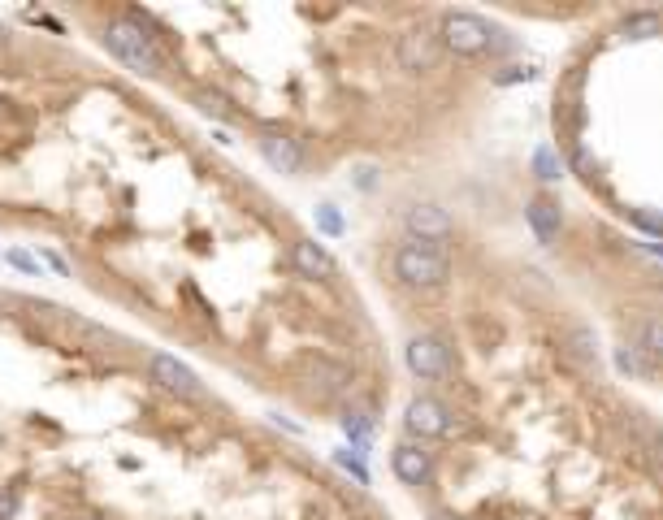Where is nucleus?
Masks as SVG:
<instances>
[{
  "label": "nucleus",
  "instance_id": "nucleus-12",
  "mask_svg": "<svg viewBox=\"0 0 663 520\" xmlns=\"http://www.w3.org/2000/svg\"><path fill=\"white\" fill-rule=\"evenodd\" d=\"M525 221H529V230L538 234L542 243H555L559 239V230H564V221H559V204L555 200H533L525 208Z\"/></svg>",
  "mask_w": 663,
  "mask_h": 520
},
{
  "label": "nucleus",
  "instance_id": "nucleus-14",
  "mask_svg": "<svg viewBox=\"0 0 663 520\" xmlns=\"http://www.w3.org/2000/svg\"><path fill=\"white\" fill-rule=\"evenodd\" d=\"M533 174H538L542 182H559V178H564V161H559V152L551 148V143L533 148Z\"/></svg>",
  "mask_w": 663,
  "mask_h": 520
},
{
  "label": "nucleus",
  "instance_id": "nucleus-24",
  "mask_svg": "<svg viewBox=\"0 0 663 520\" xmlns=\"http://www.w3.org/2000/svg\"><path fill=\"white\" fill-rule=\"evenodd\" d=\"M9 260H13V265H18V269H26V273H35V260H31V256H22V252H13Z\"/></svg>",
  "mask_w": 663,
  "mask_h": 520
},
{
  "label": "nucleus",
  "instance_id": "nucleus-20",
  "mask_svg": "<svg viewBox=\"0 0 663 520\" xmlns=\"http://www.w3.org/2000/svg\"><path fill=\"white\" fill-rule=\"evenodd\" d=\"M334 460H338V464H343V468H347V473H351V477H356V481H360V486H369V468H364V464H360V455H351V451H334Z\"/></svg>",
  "mask_w": 663,
  "mask_h": 520
},
{
  "label": "nucleus",
  "instance_id": "nucleus-23",
  "mask_svg": "<svg viewBox=\"0 0 663 520\" xmlns=\"http://www.w3.org/2000/svg\"><path fill=\"white\" fill-rule=\"evenodd\" d=\"M572 165H577L585 178H594V156H590V148H581V143H577V148H572Z\"/></svg>",
  "mask_w": 663,
  "mask_h": 520
},
{
  "label": "nucleus",
  "instance_id": "nucleus-21",
  "mask_svg": "<svg viewBox=\"0 0 663 520\" xmlns=\"http://www.w3.org/2000/svg\"><path fill=\"white\" fill-rule=\"evenodd\" d=\"M494 78H499L503 87H512V83H529V78H538V70H533V65H507V70H499Z\"/></svg>",
  "mask_w": 663,
  "mask_h": 520
},
{
  "label": "nucleus",
  "instance_id": "nucleus-28",
  "mask_svg": "<svg viewBox=\"0 0 663 520\" xmlns=\"http://www.w3.org/2000/svg\"><path fill=\"white\" fill-rule=\"evenodd\" d=\"M78 520H96V516H78Z\"/></svg>",
  "mask_w": 663,
  "mask_h": 520
},
{
  "label": "nucleus",
  "instance_id": "nucleus-11",
  "mask_svg": "<svg viewBox=\"0 0 663 520\" xmlns=\"http://www.w3.org/2000/svg\"><path fill=\"white\" fill-rule=\"evenodd\" d=\"M291 260H295V269L304 273V278H317V282H330L334 278V256L325 252L317 239H299L291 247Z\"/></svg>",
  "mask_w": 663,
  "mask_h": 520
},
{
  "label": "nucleus",
  "instance_id": "nucleus-18",
  "mask_svg": "<svg viewBox=\"0 0 663 520\" xmlns=\"http://www.w3.org/2000/svg\"><path fill=\"white\" fill-rule=\"evenodd\" d=\"M633 221L646 239H663V213L659 208H633Z\"/></svg>",
  "mask_w": 663,
  "mask_h": 520
},
{
  "label": "nucleus",
  "instance_id": "nucleus-16",
  "mask_svg": "<svg viewBox=\"0 0 663 520\" xmlns=\"http://www.w3.org/2000/svg\"><path fill=\"white\" fill-rule=\"evenodd\" d=\"M616 360H620V369H624V373H637V377H646V373H655V369H659V364L650 360V356H646V351L637 347V343H624V347H616Z\"/></svg>",
  "mask_w": 663,
  "mask_h": 520
},
{
  "label": "nucleus",
  "instance_id": "nucleus-9",
  "mask_svg": "<svg viewBox=\"0 0 663 520\" xmlns=\"http://www.w3.org/2000/svg\"><path fill=\"white\" fill-rule=\"evenodd\" d=\"M390 468H395V477L403 486H425V481L434 477V455H429L421 442H399V447L390 451Z\"/></svg>",
  "mask_w": 663,
  "mask_h": 520
},
{
  "label": "nucleus",
  "instance_id": "nucleus-1",
  "mask_svg": "<svg viewBox=\"0 0 663 520\" xmlns=\"http://www.w3.org/2000/svg\"><path fill=\"white\" fill-rule=\"evenodd\" d=\"M104 44H109V52L117 61H126L130 70H139V74H165V57H161V48H156V39L143 31V22L135 18H117L104 26Z\"/></svg>",
  "mask_w": 663,
  "mask_h": 520
},
{
  "label": "nucleus",
  "instance_id": "nucleus-7",
  "mask_svg": "<svg viewBox=\"0 0 663 520\" xmlns=\"http://www.w3.org/2000/svg\"><path fill=\"white\" fill-rule=\"evenodd\" d=\"M408 369L421 377V382H438V377L451 373V351L442 338L434 334H416L408 343Z\"/></svg>",
  "mask_w": 663,
  "mask_h": 520
},
{
  "label": "nucleus",
  "instance_id": "nucleus-8",
  "mask_svg": "<svg viewBox=\"0 0 663 520\" xmlns=\"http://www.w3.org/2000/svg\"><path fill=\"white\" fill-rule=\"evenodd\" d=\"M451 230H455V221H451L447 208H438V204H412L408 208V239L438 247L442 239H451Z\"/></svg>",
  "mask_w": 663,
  "mask_h": 520
},
{
  "label": "nucleus",
  "instance_id": "nucleus-5",
  "mask_svg": "<svg viewBox=\"0 0 663 520\" xmlns=\"http://www.w3.org/2000/svg\"><path fill=\"white\" fill-rule=\"evenodd\" d=\"M442 57V39L438 31H429V26H412V31H403L399 35V65L408 74H425V70H434Z\"/></svg>",
  "mask_w": 663,
  "mask_h": 520
},
{
  "label": "nucleus",
  "instance_id": "nucleus-19",
  "mask_svg": "<svg viewBox=\"0 0 663 520\" xmlns=\"http://www.w3.org/2000/svg\"><path fill=\"white\" fill-rule=\"evenodd\" d=\"M317 226H321L325 234H343V213H338L334 204H321V208H317Z\"/></svg>",
  "mask_w": 663,
  "mask_h": 520
},
{
  "label": "nucleus",
  "instance_id": "nucleus-22",
  "mask_svg": "<svg viewBox=\"0 0 663 520\" xmlns=\"http://www.w3.org/2000/svg\"><path fill=\"white\" fill-rule=\"evenodd\" d=\"M18 503H22V494H18V490H0V520H13Z\"/></svg>",
  "mask_w": 663,
  "mask_h": 520
},
{
  "label": "nucleus",
  "instance_id": "nucleus-6",
  "mask_svg": "<svg viewBox=\"0 0 663 520\" xmlns=\"http://www.w3.org/2000/svg\"><path fill=\"white\" fill-rule=\"evenodd\" d=\"M403 425H408L412 438H442V434H451V412L434 395H416L403 408Z\"/></svg>",
  "mask_w": 663,
  "mask_h": 520
},
{
  "label": "nucleus",
  "instance_id": "nucleus-10",
  "mask_svg": "<svg viewBox=\"0 0 663 520\" xmlns=\"http://www.w3.org/2000/svg\"><path fill=\"white\" fill-rule=\"evenodd\" d=\"M256 148L278 174H299V169H304V148H299V139L282 135V130H265V135L256 139Z\"/></svg>",
  "mask_w": 663,
  "mask_h": 520
},
{
  "label": "nucleus",
  "instance_id": "nucleus-27",
  "mask_svg": "<svg viewBox=\"0 0 663 520\" xmlns=\"http://www.w3.org/2000/svg\"><path fill=\"white\" fill-rule=\"evenodd\" d=\"M0 312H5V295H0Z\"/></svg>",
  "mask_w": 663,
  "mask_h": 520
},
{
  "label": "nucleus",
  "instance_id": "nucleus-17",
  "mask_svg": "<svg viewBox=\"0 0 663 520\" xmlns=\"http://www.w3.org/2000/svg\"><path fill=\"white\" fill-rule=\"evenodd\" d=\"M659 26H663V18H659V13H655V9H650V13L642 9V13H629L620 31L629 35V39H646V35H659Z\"/></svg>",
  "mask_w": 663,
  "mask_h": 520
},
{
  "label": "nucleus",
  "instance_id": "nucleus-13",
  "mask_svg": "<svg viewBox=\"0 0 663 520\" xmlns=\"http://www.w3.org/2000/svg\"><path fill=\"white\" fill-rule=\"evenodd\" d=\"M637 347H642L655 364H663V317H646L637 325Z\"/></svg>",
  "mask_w": 663,
  "mask_h": 520
},
{
  "label": "nucleus",
  "instance_id": "nucleus-3",
  "mask_svg": "<svg viewBox=\"0 0 663 520\" xmlns=\"http://www.w3.org/2000/svg\"><path fill=\"white\" fill-rule=\"evenodd\" d=\"M438 39L447 52H455V57H486V52L499 44V26H490L486 18H477V13L451 9V13H442V22H438Z\"/></svg>",
  "mask_w": 663,
  "mask_h": 520
},
{
  "label": "nucleus",
  "instance_id": "nucleus-15",
  "mask_svg": "<svg viewBox=\"0 0 663 520\" xmlns=\"http://www.w3.org/2000/svg\"><path fill=\"white\" fill-rule=\"evenodd\" d=\"M195 104H200V109L208 113V117H217V122H234V117H239V109H234V100L230 96H221V91H200V96H195Z\"/></svg>",
  "mask_w": 663,
  "mask_h": 520
},
{
  "label": "nucleus",
  "instance_id": "nucleus-4",
  "mask_svg": "<svg viewBox=\"0 0 663 520\" xmlns=\"http://www.w3.org/2000/svg\"><path fill=\"white\" fill-rule=\"evenodd\" d=\"M148 369H152V382L161 386V390H169V395H178V399H204L200 377H195L178 356H169V351H152Z\"/></svg>",
  "mask_w": 663,
  "mask_h": 520
},
{
  "label": "nucleus",
  "instance_id": "nucleus-26",
  "mask_svg": "<svg viewBox=\"0 0 663 520\" xmlns=\"http://www.w3.org/2000/svg\"><path fill=\"white\" fill-rule=\"evenodd\" d=\"M434 520H468V516H455V512H438Z\"/></svg>",
  "mask_w": 663,
  "mask_h": 520
},
{
  "label": "nucleus",
  "instance_id": "nucleus-25",
  "mask_svg": "<svg viewBox=\"0 0 663 520\" xmlns=\"http://www.w3.org/2000/svg\"><path fill=\"white\" fill-rule=\"evenodd\" d=\"M642 247H646V252H650V256H663V239H646Z\"/></svg>",
  "mask_w": 663,
  "mask_h": 520
},
{
  "label": "nucleus",
  "instance_id": "nucleus-2",
  "mask_svg": "<svg viewBox=\"0 0 663 520\" xmlns=\"http://www.w3.org/2000/svg\"><path fill=\"white\" fill-rule=\"evenodd\" d=\"M395 278L403 286H412V291H434L451 278V260L442 247H429V243H416L408 239L395 252Z\"/></svg>",
  "mask_w": 663,
  "mask_h": 520
}]
</instances>
